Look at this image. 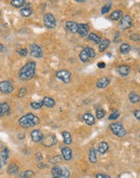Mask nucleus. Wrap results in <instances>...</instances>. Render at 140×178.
Returning <instances> with one entry per match:
<instances>
[{
	"label": "nucleus",
	"instance_id": "obj_22",
	"mask_svg": "<svg viewBox=\"0 0 140 178\" xmlns=\"http://www.w3.org/2000/svg\"><path fill=\"white\" fill-rule=\"evenodd\" d=\"M110 44V41L108 39H104L102 42H101L100 45H99V51L100 52H104V51L108 47V45Z\"/></svg>",
	"mask_w": 140,
	"mask_h": 178
},
{
	"label": "nucleus",
	"instance_id": "obj_25",
	"mask_svg": "<svg viewBox=\"0 0 140 178\" xmlns=\"http://www.w3.org/2000/svg\"><path fill=\"white\" fill-rule=\"evenodd\" d=\"M122 17V12L120 10H116L114 11H113L110 15V19L112 20H118Z\"/></svg>",
	"mask_w": 140,
	"mask_h": 178
},
{
	"label": "nucleus",
	"instance_id": "obj_3",
	"mask_svg": "<svg viewBox=\"0 0 140 178\" xmlns=\"http://www.w3.org/2000/svg\"><path fill=\"white\" fill-rule=\"evenodd\" d=\"M95 50L91 47H85L80 53V59L83 62H87L91 59L95 57Z\"/></svg>",
	"mask_w": 140,
	"mask_h": 178
},
{
	"label": "nucleus",
	"instance_id": "obj_23",
	"mask_svg": "<svg viewBox=\"0 0 140 178\" xmlns=\"http://www.w3.org/2000/svg\"><path fill=\"white\" fill-rule=\"evenodd\" d=\"M18 170H19V166L16 165V164H11L6 169V171L9 174H15L18 172Z\"/></svg>",
	"mask_w": 140,
	"mask_h": 178
},
{
	"label": "nucleus",
	"instance_id": "obj_9",
	"mask_svg": "<svg viewBox=\"0 0 140 178\" xmlns=\"http://www.w3.org/2000/svg\"><path fill=\"white\" fill-rule=\"evenodd\" d=\"M119 25L122 30H126V29H130L132 25V18L129 15L122 16Z\"/></svg>",
	"mask_w": 140,
	"mask_h": 178
},
{
	"label": "nucleus",
	"instance_id": "obj_38",
	"mask_svg": "<svg viewBox=\"0 0 140 178\" xmlns=\"http://www.w3.org/2000/svg\"><path fill=\"white\" fill-rule=\"evenodd\" d=\"M62 160V156H55L54 157L50 159V163L53 164H57V163H59Z\"/></svg>",
	"mask_w": 140,
	"mask_h": 178
},
{
	"label": "nucleus",
	"instance_id": "obj_1",
	"mask_svg": "<svg viewBox=\"0 0 140 178\" xmlns=\"http://www.w3.org/2000/svg\"><path fill=\"white\" fill-rule=\"evenodd\" d=\"M36 63L35 62H29L24 64L19 70V78L23 81H28L35 76Z\"/></svg>",
	"mask_w": 140,
	"mask_h": 178
},
{
	"label": "nucleus",
	"instance_id": "obj_4",
	"mask_svg": "<svg viewBox=\"0 0 140 178\" xmlns=\"http://www.w3.org/2000/svg\"><path fill=\"white\" fill-rule=\"evenodd\" d=\"M110 131L114 135L118 137H124L126 134V131L122 126V125L120 122H114L109 126Z\"/></svg>",
	"mask_w": 140,
	"mask_h": 178
},
{
	"label": "nucleus",
	"instance_id": "obj_48",
	"mask_svg": "<svg viewBox=\"0 0 140 178\" xmlns=\"http://www.w3.org/2000/svg\"><path fill=\"white\" fill-rule=\"evenodd\" d=\"M5 50V47L3 46V44L0 43V51H4Z\"/></svg>",
	"mask_w": 140,
	"mask_h": 178
},
{
	"label": "nucleus",
	"instance_id": "obj_45",
	"mask_svg": "<svg viewBox=\"0 0 140 178\" xmlns=\"http://www.w3.org/2000/svg\"><path fill=\"white\" fill-rule=\"evenodd\" d=\"M134 117L137 118V120H140V111L139 109H138L136 111H134Z\"/></svg>",
	"mask_w": 140,
	"mask_h": 178
},
{
	"label": "nucleus",
	"instance_id": "obj_49",
	"mask_svg": "<svg viewBox=\"0 0 140 178\" xmlns=\"http://www.w3.org/2000/svg\"><path fill=\"white\" fill-rule=\"evenodd\" d=\"M76 2L77 3H86V0H76Z\"/></svg>",
	"mask_w": 140,
	"mask_h": 178
},
{
	"label": "nucleus",
	"instance_id": "obj_50",
	"mask_svg": "<svg viewBox=\"0 0 140 178\" xmlns=\"http://www.w3.org/2000/svg\"><path fill=\"white\" fill-rule=\"evenodd\" d=\"M0 14H1V13H0Z\"/></svg>",
	"mask_w": 140,
	"mask_h": 178
},
{
	"label": "nucleus",
	"instance_id": "obj_26",
	"mask_svg": "<svg viewBox=\"0 0 140 178\" xmlns=\"http://www.w3.org/2000/svg\"><path fill=\"white\" fill-rule=\"evenodd\" d=\"M19 13L20 15L23 16V17H29L32 15V11L31 7H24V8H22V9L19 11Z\"/></svg>",
	"mask_w": 140,
	"mask_h": 178
},
{
	"label": "nucleus",
	"instance_id": "obj_32",
	"mask_svg": "<svg viewBox=\"0 0 140 178\" xmlns=\"http://www.w3.org/2000/svg\"><path fill=\"white\" fill-rule=\"evenodd\" d=\"M25 1L24 0H13L11 2V5L13 6H15L16 8H19V7H22L23 6L25 5Z\"/></svg>",
	"mask_w": 140,
	"mask_h": 178
},
{
	"label": "nucleus",
	"instance_id": "obj_8",
	"mask_svg": "<svg viewBox=\"0 0 140 178\" xmlns=\"http://www.w3.org/2000/svg\"><path fill=\"white\" fill-rule=\"evenodd\" d=\"M29 50H30V55L32 57H37V58H41V57H43V52H42V47L37 45V44H30Z\"/></svg>",
	"mask_w": 140,
	"mask_h": 178
},
{
	"label": "nucleus",
	"instance_id": "obj_21",
	"mask_svg": "<svg viewBox=\"0 0 140 178\" xmlns=\"http://www.w3.org/2000/svg\"><path fill=\"white\" fill-rule=\"evenodd\" d=\"M10 111V106L7 103H0V117H3Z\"/></svg>",
	"mask_w": 140,
	"mask_h": 178
},
{
	"label": "nucleus",
	"instance_id": "obj_19",
	"mask_svg": "<svg viewBox=\"0 0 140 178\" xmlns=\"http://www.w3.org/2000/svg\"><path fill=\"white\" fill-rule=\"evenodd\" d=\"M83 121H85V123L88 126H93L95 124V118L94 116L90 113H85L83 116Z\"/></svg>",
	"mask_w": 140,
	"mask_h": 178
},
{
	"label": "nucleus",
	"instance_id": "obj_36",
	"mask_svg": "<svg viewBox=\"0 0 140 178\" xmlns=\"http://www.w3.org/2000/svg\"><path fill=\"white\" fill-rule=\"evenodd\" d=\"M111 6H112V3H106L105 6L101 8V14L104 15V14H106L107 12H108L109 10L111 9Z\"/></svg>",
	"mask_w": 140,
	"mask_h": 178
},
{
	"label": "nucleus",
	"instance_id": "obj_30",
	"mask_svg": "<svg viewBox=\"0 0 140 178\" xmlns=\"http://www.w3.org/2000/svg\"><path fill=\"white\" fill-rule=\"evenodd\" d=\"M60 172L61 167H58V166H54L51 169V173H52V176L54 178H58V177L60 175Z\"/></svg>",
	"mask_w": 140,
	"mask_h": 178
},
{
	"label": "nucleus",
	"instance_id": "obj_11",
	"mask_svg": "<svg viewBox=\"0 0 140 178\" xmlns=\"http://www.w3.org/2000/svg\"><path fill=\"white\" fill-rule=\"evenodd\" d=\"M90 27L88 24H78V30L77 32L80 37H85L88 35Z\"/></svg>",
	"mask_w": 140,
	"mask_h": 178
},
{
	"label": "nucleus",
	"instance_id": "obj_44",
	"mask_svg": "<svg viewBox=\"0 0 140 178\" xmlns=\"http://www.w3.org/2000/svg\"><path fill=\"white\" fill-rule=\"evenodd\" d=\"M97 67H98L100 69H104V68L106 67V64H105L104 62H100L97 64Z\"/></svg>",
	"mask_w": 140,
	"mask_h": 178
},
{
	"label": "nucleus",
	"instance_id": "obj_7",
	"mask_svg": "<svg viewBox=\"0 0 140 178\" xmlns=\"http://www.w3.org/2000/svg\"><path fill=\"white\" fill-rule=\"evenodd\" d=\"M44 24H45V26L47 29H52L56 27L57 23H56L55 17L50 13H47L44 16Z\"/></svg>",
	"mask_w": 140,
	"mask_h": 178
},
{
	"label": "nucleus",
	"instance_id": "obj_14",
	"mask_svg": "<svg viewBox=\"0 0 140 178\" xmlns=\"http://www.w3.org/2000/svg\"><path fill=\"white\" fill-rule=\"evenodd\" d=\"M110 83V78L109 77H103L101 78L96 83V87L98 88H105Z\"/></svg>",
	"mask_w": 140,
	"mask_h": 178
},
{
	"label": "nucleus",
	"instance_id": "obj_47",
	"mask_svg": "<svg viewBox=\"0 0 140 178\" xmlns=\"http://www.w3.org/2000/svg\"><path fill=\"white\" fill-rule=\"evenodd\" d=\"M18 178H30V177H27V176H26L25 174L24 173V172H22V173H21V174L19 175V177Z\"/></svg>",
	"mask_w": 140,
	"mask_h": 178
},
{
	"label": "nucleus",
	"instance_id": "obj_46",
	"mask_svg": "<svg viewBox=\"0 0 140 178\" xmlns=\"http://www.w3.org/2000/svg\"><path fill=\"white\" fill-rule=\"evenodd\" d=\"M38 168L39 169H45V168H47V165H45L43 163H40L38 164Z\"/></svg>",
	"mask_w": 140,
	"mask_h": 178
},
{
	"label": "nucleus",
	"instance_id": "obj_29",
	"mask_svg": "<svg viewBox=\"0 0 140 178\" xmlns=\"http://www.w3.org/2000/svg\"><path fill=\"white\" fill-rule=\"evenodd\" d=\"M88 159L91 163H96L97 161V158H96V152L94 148H91L89 150V156H88Z\"/></svg>",
	"mask_w": 140,
	"mask_h": 178
},
{
	"label": "nucleus",
	"instance_id": "obj_31",
	"mask_svg": "<svg viewBox=\"0 0 140 178\" xmlns=\"http://www.w3.org/2000/svg\"><path fill=\"white\" fill-rule=\"evenodd\" d=\"M129 99H130V100H131V103H138V102H139V95L136 94L135 92H132L130 93V95H129Z\"/></svg>",
	"mask_w": 140,
	"mask_h": 178
},
{
	"label": "nucleus",
	"instance_id": "obj_39",
	"mask_svg": "<svg viewBox=\"0 0 140 178\" xmlns=\"http://www.w3.org/2000/svg\"><path fill=\"white\" fill-rule=\"evenodd\" d=\"M17 52H18L19 55H20L21 57H25L26 55L28 54V49L24 48V49H21V50H18Z\"/></svg>",
	"mask_w": 140,
	"mask_h": 178
},
{
	"label": "nucleus",
	"instance_id": "obj_15",
	"mask_svg": "<svg viewBox=\"0 0 140 178\" xmlns=\"http://www.w3.org/2000/svg\"><path fill=\"white\" fill-rule=\"evenodd\" d=\"M42 137H43V134H42V131L40 130H34L31 132V138H32V140L35 143H40L42 139Z\"/></svg>",
	"mask_w": 140,
	"mask_h": 178
},
{
	"label": "nucleus",
	"instance_id": "obj_13",
	"mask_svg": "<svg viewBox=\"0 0 140 178\" xmlns=\"http://www.w3.org/2000/svg\"><path fill=\"white\" fill-rule=\"evenodd\" d=\"M131 67L128 66V65H121V66L117 68L118 73L122 77H126L127 75H129V74L131 73Z\"/></svg>",
	"mask_w": 140,
	"mask_h": 178
},
{
	"label": "nucleus",
	"instance_id": "obj_33",
	"mask_svg": "<svg viewBox=\"0 0 140 178\" xmlns=\"http://www.w3.org/2000/svg\"><path fill=\"white\" fill-rule=\"evenodd\" d=\"M58 178H70V172L69 170L66 168H61V172L60 175L58 177Z\"/></svg>",
	"mask_w": 140,
	"mask_h": 178
},
{
	"label": "nucleus",
	"instance_id": "obj_35",
	"mask_svg": "<svg viewBox=\"0 0 140 178\" xmlns=\"http://www.w3.org/2000/svg\"><path fill=\"white\" fill-rule=\"evenodd\" d=\"M119 116H120L119 112L118 110H116V109H113L112 111L111 114L109 115V117H108V120H116V119H118L119 118Z\"/></svg>",
	"mask_w": 140,
	"mask_h": 178
},
{
	"label": "nucleus",
	"instance_id": "obj_41",
	"mask_svg": "<svg viewBox=\"0 0 140 178\" xmlns=\"http://www.w3.org/2000/svg\"><path fill=\"white\" fill-rule=\"evenodd\" d=\"M36 159L37 161H42V159H43V156H42V154L41 152H37L36 154Z\"/></svg>",
	"mask_w": 140,
	"mask_h": 178
},
{
	"label": "nucleus",
	"instance_id": "obj_20",
	"mask_svg": "<svg viewBox=\"0 0 140 178\" xmlns=\"http://www.w3.org/2000/svg\"><path fill=\"white\" fill-rule=\"evenodd\" d=\"M43 102V105L46 106L47 108H54L55 105H56V102L53 98L50 97H45V98L42 100Z\"/></svg>",
	"mask_w": 140,
	"mask_h": 178
},
{
	"label": "nucleus",
	"instance_id": "obj_10",
	"mask_svg": "<svg viewBox=\"0 0 140 178\" xmlns=\"http://www.w3.org/2000/svg\"><path fill=\"white\" fill-rule=\"evenodd\" d=\"M13 89V85L12 83H11L8 80H4L0 82V92L5 93V94H9L11 92H12Z\"/></svg>",
	"mask_w": 140,
	"mask_h": 178
},
{
	"label": "nucleus",
	"instance_id": "obj_2",
	"mask_svg": "<svg viewBox=\"0 0 140 178\" xmlns=\"http://www.w3.org/2000/svg\"><path fill=\"white\" fill-rule=\"evenodd\" d=\"M19 125L23 128H30L40 123V118L32 113H29L19 119Z\"/></svg>",
	"mask_w": 140,
	"mask_h": 178
},
{
	"label": "nucleus",
	"instance_id": "obj_40",
	"mask_svg": "<svg viewBox=\"0 0 140 178\" xmlns=\"http://www.w3.org/2000/svg\"><path fill=\"white\" fill-rule=\"evenodd\" d=\"M26 93H27V90H26L25 88H21L20 90H19V93H18V96L19 97H24L26 95Z\"/></svg>",
	"mask_w": 140,
	"mask_h": 178
},
{
	"label": "nucleus",
	"instance_id": "obj_16",
	"mask_svg": "<svg viewBox=\"0 0 140 178\" xmlns=\"http://www.w3.org/2000/svg\"><path fill=\"white\" fill-rule=\"evenodd\" d=\"M62 156L64 159L70 160L72 158V150L68 146H64L62 148Z\"/></svg>",
	"mask_w": 140,
	"mask_h": 178
},
{
	"label": "nucleus",
	"instance_id": "obj_28",
	"mask_svg": "<svg viewBox=\"0 0 140 178\" xmlns=\"http://www.w3.org/2000/svg\"><path fill=\"white\" fill-rule=\"evenodd\" d=\"M62 137H63L64 143H66L67 145H69L72 142V138L70 133H68L67 131H63L62 132Z\"/></svg>",
	"mask_w": 140,
	"mask_h": 178
},
{
	"label": "nucleus",
	"instance_id": "obj_27",
	"mask_svg": "<svg viewBox=\"0 0 140 178\" xmlns=\"http://www.w3.org/2000/svg\"><path fill=\"white\" fill-rule=\"evenodd\" d=\"M88 38L89 39V40H91V41H93L95 44H98L101 43V37H99L97 34H95V33H93V32H92V33H90L89 35H88Z\"/></svg>",
	"mask_w": 140,
	"mask_h": 178
},
{
	"label": "nucleus",
	"instance_id": "obj_42",
	"mask_svg": "<svg viewBox=\"0 0 140 178\" xmlns=\"http://www.w3.org/2000/svg\"><path fill=\"white\" fill-rule=\"evenodd\" d=\"M95 178H111V177H109L108 175H105V174H101V173H99L95 175Z\"/></svg>",
	"mask_w": 140,
	"mask_h": 178
},
{
	"label": "nucleus",
	"instance_id": "obj_5",
	"mask_svg": "<svg viewBox=\"0 0 140 178\" xmlns=\"http://www.w3.org/2000/svg\"><path fill=\"white\" fill-rule=\"evenodd\" d=\"M56 77L64 83H68L71 80V73L67 70H57L56 72Z\"/></svg>",
	"mask_w": 140,
	"mask_h": 178
},
{
	"label": "nucleus",
	"instance_id": "obj_37",
	"mask_svg": "<svg viewBox=\"0 0 140 178\" xmlns=\"http://www.w3.org/2000/svg\"><path fill=\"white\" fill-rule=\"evenodd\" d=\"M105 110H103L102 108H99L97 109V111H96V118H98V119H101L105 117Z\"/></svg>",
	"mask_w": 140,
	"mask_h": 178
},
{
	"label": "nucleus",
	"instance_id": "obj_43",
	"mask_svg": "<svg viewBox=\"0 0 140 178\" xmlns=\"http://www.w3.org/2000/svg\"><path fill=\"white\" fill-rule=\"evenodd\" d=\"M130 38L133 41H139V36L137 35V34H133L130 37Z\"/></svg>",
	"mask_w": 140,
	"mask_h": 178
},
{
	"label": "nucleus",
	"instance_id": "obj_17",
	"mask_svg": "<svg viewBox=\"0 0 140 178\" xmlns=\"http://www.w3.org/2000/svg\"><path fill=\"white\" fill-rule=\"evenodd\" d=\"M66 29L72 33H76L78 30V24L75 21H68L66 23Z\"/></svg>",
	"mask_w": 140,
	"mask_h": 178
},
{
	"label": "nucleus",
	"instance_id": "obj_12",
	"mask_svg": "<svg viewBox=\"0 0 140 178\" xmlns=\"http://www.w3.org/2000/svg\"><path fill=\"white\" fill-rule=\"evenodd\" d=\"M8 158H9V150L7 148H4L0 152V168L6 164Z\"/></svg>",
	"mask_w": 140,
	"mask_h": 178
},
{
	"label": "nucleus",
	"instance_id": "obj_18",
	"mask_svg": "<svg viewBox=\"0 0 140 178\" xmlns=\"http://www.w3.org/2000/svg\"><path fill=\"white\" fill-rule=\"evenodd\" d=\"M108 147H109L108 144L106 142H101V143H99L98 146H97V152L100 153L101 155H104L107 152Z\"/></svg>",
	"mask_w": 140,
	"mask_h": 178
},
{
	"label": "nucleus",
	"instance_id": "obj_24",
	"mask_svg": "<svg viewBox=\"0 0 140 178\" xmlns=\"http://www.w3.org/2000/svg\"><path fill=\"white\" fill-rule=\"evenodd\" d=\"M120 52H121V54H128L130 51H131V45L127 43H122V44L120 45Z\"/></svg>",
	"mask_w": 140,
	"mask_h": 178
},
{
	"label": "nucleus",
	"instance_id": "obj_6",
	"mask_svg": "<svg viewBox=\"0 0 140 178\" xmlns=\"http://www.w3.org/2000/svg\"><path fill=\"white\" fill-rule=\"evenodd\" d=\"M41 143L45 147H50L54 146L57 143V139L54 134H47L45 136L42 137V139Z\"/></svg>",
	"mask_w": 140,
	"mask_h": 178
},
{
	"label": "nucleus",
	"instance_id": "obj_34",
	"mask_svg": "<svg viewBox=\"0 0 140 178\" xmlns=\"http://www.w3.org/2000/svg\"><path fill=\"white\" fill-rule=\"evenodd\" d=\"M31 108H33V109H40L41 108H42L44 105H43V102L42 100L41 101H35V102H32L31 103Z\"/></svg>",
	"mask_w": 140,
	"mask_h": 178
}]
</instances>
